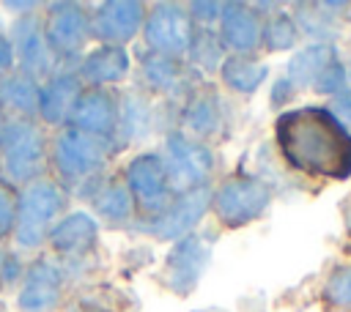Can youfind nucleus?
Masks as SVG:
<instances>
[{
    "mask_svg": "<svg viewBox=\"0 0 351 312\" xmlns=\"http://www.w3.org/2000/svg\"><path fill=\"white\" fill-rule=\"evenodd\" d=\"M274 142L280 159L307 178H351V131H346L326 107L304 104L282 109L274 118Z\"/></svg>",
    "mask_w": 351,
    "mask_h": 312,
    "instance_id": "nucleus-1",
    "label": "nucleus"
},
{
    "mask_svg": "<svg viewBox=\"0 0 351 312\" xmlns=\"http://www.w3.org/2000/svg\"><path fill=\"white\" fill-rule=\"evenodd\" d=\"M118 153L115 142L63 126L49 131V178H55L71 200L88 203L110 175V164Z\"/></svg>",
    "mask_w": 351,
    "mask_h": 312,
    "instance_id": "nucleus-2",
    "label": "nucleus"
},
{
    "mask_svg": "<svg viewBox=\"0 0 351 312\" xmlns=\"http://www.w3.org/2000/svg\"><path fill=\"white\" fill-rule=\"evenodd\" d=\"M71 211V197L69 192L49 175L30 181L16 189V224L11 235V249L25 255H38L44 252L47 235L52 224Z\"/></svg>",
    "mask_w": 351,
    "mask_h": 312,
    "instance_id": "nucleus-3",
    "label": "nucleus"
},
{
    "mask_svg": "<svg viewBox=\"0 0 351 312\" xmlns=\"http://www.w3.org/2000/svg\"><path fill=\"white\" fill-rule=\"evenodd\" d=\"M0 178L14 189L49 175V131L38 120L5 118L0 129Z\"/></svg>",
    "mask_w": 351,
    "mask_h": 312,
    "instance_id": "nucleus-4",
    "label": "nucleus"
},
{
    "mask_svg": "<svg viewBox=\"0 0 351 312\" xmlns=\"http://www.w3.org/2000/svg\"><path fill=\"white\" fill-rule=\"evenodd\" d=\"M167 183L173 189V194H184L200 186H211V178L219 167L217 151L206 142H197L192 137H186L181 129H170L162 137V145L156 151Z\"/></svg>",
    "mask_w": 351,
    "mask_h": 312,
    "instance_id": "nucleus-5",
    "label": "nucleus"
},
{
    "mask_svg": "<svg viewBox=\"0 0 351 312\" xmlns=\"http://www.w3.org/2000/svg\"><path fill=\"white\" fill-rule=\"evenodd\" d=\"M271 186L252 172H233L222 178L217 186H211V205L208 211L217 216L219 227L239 230L252 224L266 213L271 205Z\"/></svg>",
    "mask_w": 351,
    "mask_h": 312,
    "instance_id": "nucleus-6",
    "label": "nucleus"
},
{
    "mask_svg": "<svg viewBox=\"0 0 351 312\" xmlns=\"http://www.w3.org/2000/svg\"><path fill=\"white\" fill-rule=\"evenodd\" d=\"M41 30L49 52L60 63V68H74L80 57L88 52L90 41V5L60 0L44 3L41 8Z\"/></svg>",
    "mask_w": 351,
    "mask_h": 312,
    "instance_id": "nucleus-7",
    "label": "nucleus"
},
{
    "mask_svg": "<svg viewBox=\"0 0 351 312\" xmlns=\"http://www.w3.org/2000/svg\"><path fill=\"white\" fill-rule=\"evenodd\" d=\"M69 274L60 260L49 252H38L27 257L19 285L14 287V309L16 312H60L69 296Z\"/></svg>",
    "mask_w": 351,
    "mask_h": 312,
    "instance_id": "nucleus-8",
    "label": "nucleus"
},
{
    "mask_svg": "<svg viewBox=\"0 0 351 312\" xmlns=\"http://www.w3.org/2000/svg\"><path fill=\"white\" fill-rule=\"evenodd\" d=\"M214 244H217V233H206V230L176 241L162 263V271H159L162 287L170 290L173 296L186 298L200 285V279L211 263Z\"/></svg>",
    "mask_w": 351,
    "mask_h": 312,
    "instance_id": "nucleus-9",
    "label": "nucleus"
},
{
    "mask_svg": "<svg viewBox=\"0 0 351 312\" xmlns=\"http://www.w3.org/2000/svg\"><path fill=\"white\" fill-rule=\"evenodd\" d=\"M143 49L165 57H186L189 41L195 36V22L184 3H151L143 22Z\"/></svg>",
    "mask_w": 351,
    "mask_h": 312,
    "instance_id": "nucleus-10",
    "label": "nucleus"
},
{
    "mask_svg": "<svg viewBox=\"0 0 351 312\" xmlns=\"http://www.w3.org/2000/svg\"><path fill=\"white\" fill-rule=\"evenodd\" d=\"M208 205H211V186H200V189L176 194L170 200V205L165 211H159L156 216L134 219V224L129 230L143 233V235H148L154 241L176 244V241H181V238L195 233V227L206 216Z\"/></svg>",
    "mask_w": 351,
    "mask_h": 312,
    "instance_id": "nucleus-11",
    "label": "nucleus"
},
{
    "mask_svg": "<svg viewBox=\"0 0 351 312\" xmlns=\"http://www.w3.org/2000/svg\"><path fill=\"white\" fill-rule=\"evenodd\" d=\"M121 178H123V183H126V189H129V194L134 200L137 219L156 216L176 197L173 189H170V183H167V175H165V167H162L156 151L134 153L126 161Z\"/></svg>",
    "mask_w": 351,
    "mask_h": 312,
    "instance_id": "nucleus-12",
    "label": "nucleus"
},
{
    "mask_svg": "<svg viewBox=\"0 0 351 312\" xmlns=\"http://www.w3.org/2000/svg\"><path fill=\"white\" fill-rule=\"evenodd\" d=\"M5 36L14 49V71H19L36 82H44L55 71H60V63L49 52L44 30H41V11L11 19L5 27Z\"/></svg>",
    "mask_w": 351,
    "mask_h": 312,
    "instance_id": "nucleus-13",
    "label": "nucleus"
},
{
    "mask_svg": "<svg viewBox=\"0 0 351 312\" xmlns=\"http://www.w3.org/2000/svg\"><path fill=\"white\" fill-rule=\"evenodd\" d=\"M200 74L186 66V60L154 55L148 49L137 52V88L154 101H184L195 88Z\"/></svg>",
    "mask_w": 351,
    "mask_h": 312,
    "instance_id": "nucleus-14",
    "label": "nucleus"
},
{
    "mask_svg": "<svg viewBox=\"0 0 351 312\" xmlns=\"http://www.w3.org/2000/svg\"><path fill=\"white\" fill-rule=\"evenodd\" d=\"M101 224L85 208L66 211L49 230L44 252H49L60 263H85L96 257Z\"/></svg>",
    "mask_w": 351,
    "mask_h": 312,
    "instance_id": "nucleus-15",
    "label": "nucleus"
},
{
    "mask_svg": "<svg viewBox=\"0 0 351 312\" xmlns=\"http://www.w3.org/2000/svg\"><path fill=\"white\" fill-rule=\"evenodd\" d=\"M148 3L140 0H104L90 5V41L104 47L132 44L145 22Z\"/></svg>",
    "mask_w": 351,
    "mask_h": 312,
    "instance_id": "nucleus-16",
    "label": "nucleus"
},
{
    "mask_svg": "<svg viewBox=\"0 0 351 312\" xmlns=\"http://www.w3.org/2000/svg\"><path fill=\"white\" fill-rule=\"evenodd\" d=\"M178 123H181V131L186 137L206 142V145H211V140L225 137L228 118H225L222 96L211 85H203V88L195 85L189 90V96L181 101Z\"/></svg>",
    "mask_w": 351,
    "mask_h": 312,
    "instance_id": "nucleus-17",
    "label": "nucleus"
},
{
    "mask_svg": "<svg viewBox=\"0 0 351 312\" xmlns=\"http://www.w3.org/2000/svg\"><path fill=\"white\" fill-rule=\"evenodd\" d=\"M82 90H85V85L80 82L74 68L55 71L49 79H44L38 85V112H36V120L47 131H58V129L69 126V118H71L74 104H77Z\"/></svg>",
    "mask_w": 351,
    "mask_h": 312,
    "instance_id": "nucleus-18",
    "label": "nucleus"
},
{
    "mask_svg": "<svg viewBox=\"0 0 351 312\" xmlns=\"http://www.w3.org/2000/svg\"><path fill=\"white\" fill-rule=\"evenodd\" d=\"M159 123V104L145 96L140 88L118 90V129H115V148L123 151L148 140Z\"/></svg>",
    "mask_w": 351,
    "mask_h": 312,
    "instance_id": "nucleus-19",
    "label": "nucleus"
},
{
    "mask_svg": "<svg viewBox=\"0 0 351 312\" xmlns=\"http://www.w3.org/2000/svg\"><path fill=\"white\" fill-rule=\"evenodd\" d=\"M69 126L115 142L118 129V90L112 88H85L74 104Z\"/></svg>",
    "mask_w": 351,
    "mask_h": 312,
    "instance_id": "nucleus-20",
    "label": "nucleus"
},
{
    "mask_svg": "<svg viewBox=\"0 0 351 312\" xmlns=\"http://www.w3.org/2000/svg\"><path fill=\"white\" fill-rule=\"evenodd\" d=\"M74 71H77V77L85 88H112V90H118V85L132 71V55H129L126 47L96 44L93 49H88L80 57Z\"/></svg>",
    "mask_w": 351,
    "mask_h": 312,
    "instance_id": "nucleus-21",
    "label": "nucleus"
},
{
    "mask_svg": "<svg viewBox=\"0 0 351 312\" xmlns=\"http://www.w3.org/2000/svg\"><path fill=\"white\" fill-rule=\"evenodd\" d=\"M219 41L228 55H258L261 52V16L250 3H222Z\"/></svg>",
    "mask_w": 351,
    "mask_h": 312,
    "instance_id": "nucleus-22",
    "label": "nucleus"
},
{
    "mask_svg": "<svg viewBox=\"0 0 351 312\" xmlns=\"http://www.w3.org/2000/svg\"><path fill=\"white\" fill-rule=\"evenodd\" d=\"M88 211L90 216L104 224V227H112V230H129L137 219V211H134V200L121 178V172H110L104 178V183L96 189V194L88 200Z\"/></svg>",
    "mask_w": 351,
    "mask_h": 312,
    "instance_id": "nucleus-23",
    "label": "nucleus"
},
{
    "mask_svg": "<svg viewBox=\"0 0 351 312\" xmlns=\"http://www.w3.org/2000/svg\"><path fill=\"white\" fill-rule=\"evenodd\" d=\"M337 55H340V52H337L335 44H307L304 49H299V52L288 60L282 77L293 85L296 93H302V90L313 88V82L318 79V74H321Z\"/></svg>",
    "mask_w": 351,
    "mask_h": 312,
    "instance_id": "nucleus-24",
    "label": "nucleus"
},
{
    "mask_svg": "<svg viewBox=\"0 0 351 312\" xmlns=\"http://www.w3.org/2000/svg\"><path fill=\"white\" fill-rule=\"evenodd\" d=\"M219 79L228 90L239 96H252L269 77V66L258 60V55H228L219 66Z\"/></svg>",
    "mask_w": 351,
    "mask_h": 312,
    "instance_id": "nucleus-25",
    "label": "nucleus"
},
{
    "mask_svg": "<svg viewBox=\"0 0 351 312\" xmlns=\"http://www.w3.org/2000/svg\"><path fill=\"white\" fill-rule=\"evenodd\" d=\"M38 85L36 79L11 71L5 77H0V107L5 109L8 118H27L36 120L38 112Z\"/></svg>",
    "mask_w": 351,
    "mask_h": 312,
    "instance_id": "nucleus-26",
    "label": "nucleus"
},
{
    "mask_svg": "<svg viewBox=\"0 0 351 312\" xmlns=\"http://www.w3.org/2000/svg\"><path fill=\"white\" fill-rule=\"evenodd\" d=\"M228 57L219 36L214 27H195V36L189 41V49H186V66L197 74H217L222 60Z\"/></svg>",
    "mask_w": 351,
    "mask_h": 312,
    "instance_id": "nucleus-27",
    "label": "nucleus"
},
{
    "mask_svg": "<svg viewBox=\"0 0 351 312\" xmlns=\"http://www.w3.org/2000/svg\"><path fill=\"white\" fill-rule=\"evenodd\" d=\"M293 11L296 14L291 16L296 22L299 36H310L313 44H335V38L340 36V22L326 16L315 3H296Z\"/></svg>",
    "mask_w": 351,
    "mask_h": 312,
    "instance_id": "nucleus-28",
    "label": "nucleus"
},
{
    "mask_svg": "<svg viewBox=\"0 0 351 312\" xmlns=\"http://www.w3.org/2000/svg\"><path fill=\"white\" fill-rule=\"evenodd\" d=\"M299 44V30L293 16L280 8L261 19V49L266 52H288Z\"/></svg>",
    "mask_w": 351,
    "mask_h": 312,
    "instance_id": "nucleus-29",
    "label": "nucleus"
},
{
    "mask_svg": "<svg viewBox=\"0 0 351 312\" xmlns=\"http://www.w3.org/2000/svg\"><path fill=\"white\" fill-rule=\"evenodd\" d=\"M321 301L326 312H351V263H340L329 271Z\"/></svg>",
    "mask_w": 351,
    "mask_h": 312,
    "instance_id": "nucleus-30",
    "label": "nucleus"
},
{
    "mask_svg": "<svg viewBox=\"0 0 351 312\" xmlns=\"http://www.w3.org/2000/svg\"><path fill=\"white\" fill-rule=\"evenodd\" d=\"M313 93H318V96H337V93H343V90H351V85H348V66H346V57H335L321 74H318V79L313 82V88H310Z\"/></svg>",
    "mask_w": 351,
    "mask_h": 312,
    "instance_id": "nucleus-31",
    "label": "nucleus"
},
{
    "mask_svg": "<svg viewBox=\"0 0 351 312\" xmlns=\"http://www.w3.org/2000/svg\"><path fill=\"white\" fill-rule=\"evenodd\" d=\"M25 263L27 260L19 252H14L8 244H0V296L14 293L22 271H25Z\"/></svg>",
    "mask_w": 351,
    "mask_h": 312,
    "instance_id": "nucleus-32",
    "label": "nucleus"
},
{
    "mask_svg": "<svg viewBox=\"0 0 351 312\" xmlns=\"http://www.w3.org/2000/svg\"><path fill=\"white\" fill-rule=\"evenodd\" d=\"M16 224V189L0 178V244H11Z\"/></svg>",
    "mask_w": 351,
    "mask_h": 312,
    "instance_id": "nucleus-33",
    "label": "nucleus"
},
{
    "mask_svg": "<svg viewBox=\"0 0 351 312\" xmlns=\"http://www.w3.org/2000/svg\"><path fill=\"white\" fill-rule=\"evenodd\" d=\"M195 27H214L222 16V3H189L186 5Z\"/></svg>",
    "mask_w": 351,
    "mask_h": 312,
    "instance_id": "nucleus-34",
    "label": "nucleus"
},
{
    "mask_svg": "<svg viewBox=\"0 0 351 312\" xmlns=\"http://www.w3.org/2000/svg\"><path fill=\"white\" fill-rule=\"evenodd\" d=\"M326 109L332 112V118H335L346 131H351V90H343V93L332 96V101L326 104Z\"/></svg>",
    "mask_w": 351,
    "mask_h": 312,
    "instance_id": "nucleus-35",
    "label": "nucleus"
},
{
    "mask_svg": "<svg viewBox=\"0 0 351 312\" xmlns=\"http://www.w3.org/2000/svg\"><path fill=\"white\" fill-rule=\"evenodd\" d=\"M299 93L293 90V85L285 79V77H280V79H274V85H271V96H269V101H271V107H282V104H288V101H293Z\"/></svg>",
    "mask_w": 351,
    "mask_h": 312,
    "instance_id": "nucleus-36",
    "label": "nucleus"
},
{
    "mask_svg": "<svg viewBox=\"0 0 351 312\" xmlns=\"http://www.w3.org/2000/svg\"><path fill=\"white\" fill-rule=\"evenodd\" d=\"M0 8H3V11H8V14H11V19H16V16L38 14V11L44 8V3H36V0H27V3H22V0H5V3H0Z\"/></svg>",
    "mask_w": 351,
    "mask_h": 312,
    "instance_id": "nucleus-37",
    "label": "nucleus"
},
{
    "mask_svg": "<svg viewBox=\"0 0 351 312\" xmlns=\"http://www.w3.org/2000/svg\"><path fill=\"white\" fill-rule=\"evenodd\" d=\"M60 312H115L107 304H99L93 298H77V301H66V307Z\"/></svg>",
    "mask_w": 351,
    "mask_h": 312,
    "instance_id": "nucleus-38",
    "label": "nucleus"
},
{
    "mask_svg": "<svg viewBox=\"0 0 351 312\" xmlns=\"http://www.w3.org/2000/svg\"><path fill=\"white\" fill-rule=\"evenodd\" d=\"M14 71V49H11V41L5 36V27L0 30V77L11 74Z\"/></svg>",
    "mask_w": 351,
    "mask_h": 312,
    "instance_id": "nucleus-39",
    "label": "nucleus"
},
{
    "mask_svg": "<svg viewBox=\"0 0 351 312\" xmlns=\"http://www.w3.org/2000/svg\"><path fill=\"white\" fill-rule=\"evenodd\" d=\"M343 222H346V230H348V235H351V194H348V200L343 203Z\"/></svg>",
    "mask_w": 351,
    "mask_h": 312,
    "instance_id": "nucleus-40",
    "label": "nucleus"
},
{
    "mask_svg": "<svg viewBox=\"0 0 351 312\" xmlns=\"http://www.w3.org/2000/svg\"><path fill=\"white\" fill-rule=\"evenodd\" d=\"M5 118H8V115H5V109L0 107V129H3V123H5Z\"/></svg>",
    "mask_w": 351,
    "mask_h": 312,
    "instance_id": "nucleus-41",
    "label": "nucleus"
},
{
    "mask_svg": "<svg viewBox=\"0 0 351 312\" xmlns=\"http://www.w3.org/2000/svg\"><path fill=\"white\" fill-rule=\"evenodd\" d=\"M0 312H8V309H5V307H3V304H0Z\"/></svg>",
    "mask_w": 351,
    "mask_h": 312,
    "instance_id": "nucleus-42",
    "label": "nucleus"
},
{
    "mask_svg": "<svg viewBox=\"0 0 351 312\" xmlns=\"http://www.w3.org/2000/svg\"><path fill=\"white\" fill-rule=\"evenodd\" d=\"M0 172H3V159H0Z\"/></svg>",
    "mask_w": 351,
    "mask_h": 312,
    "instance_id": "nucleus-43",
    "label": "nucleus"
}]
</instances>
